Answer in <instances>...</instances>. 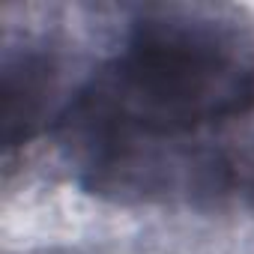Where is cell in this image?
<instances>
[{"label": "cell", "mask_w": 254, "mask_h": 254, "mask_svg": "<svg viewBox=\"0 0 254 254\" xmlns=\"http://www.w3.org/2000/svg\"><path fill=\"white\" fill-rule=\"evenodd\" d=\"M254 99V51L236 21L144 12L51 126L75 183L114 203L200 206L209 156Z\"/></svg>", "instance_id": "obj_1"}, {"label": "cell", "mask_w": 254, "mask_h": 254, "mask_svg": "<svg viewBox=\"0 0 254 254\" xmlns=\"http://www.w3.org/2000/svg\"><path fill=\"white\" fill-rule=\"evenodd\" d=\"M57 60L42 45L9 48L3 60V141L12 156L30 144L45 126H54Z\"/></svg>", "instance_id": "obj_2"}, {"label": "cell", "mask_w": 254, "mask_h": 254, "mask_svg": "<svg viewBox=\"0 0 254 254\" xmlns=\"http://www.w3.org/2000/svg\"><path fill=\"white\" fill-rule=\"evenodd\" d=\"M254 209V102L227 126L215 144L203 183V206Z\"/></svg>", "instance_id": "obj_3"}]
</instances>
